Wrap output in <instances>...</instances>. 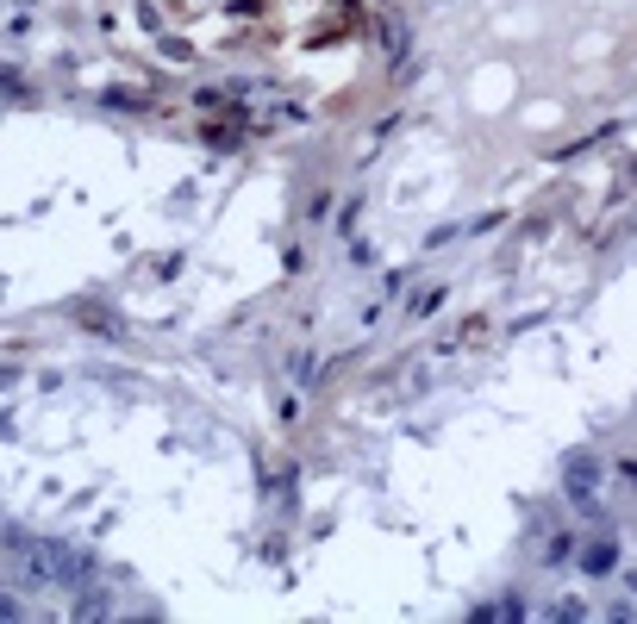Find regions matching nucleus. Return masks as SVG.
<instances>
[{"instance_id":"6","label":"nucleus","mask_w":637,"mask_h":624,"mask_svg":"<svg viewBox=\"0 0 637 624\" xmlns=\"http://www.w3.org/2000/svg\"><path fill=\"white\" fill-rule=\"evenodd\" d=\"M619 481H625V488H637V456H625V462H619Z\"/></svg>"},{"instance_id":"3","label":"nucleus","mask_w":637,"mask_h":624,"mask_svg":"<svg viewBox=\"0 0 637 624\" xmlns=\"http://www.w3.org/2000/svg\"><path fill=\"white\" fill-rule=\"evenodd\" d=\"M575 549H581V543H575V531H556V537L544 543V562H550V568H562V562H575Z\"/></svg>"},{"instance_id":"1","label":"nucleus","mask_w":637,"mask_h":624,"mask_svg":"<svg viewBox=\"0 0 637 624\" xmlns=\"http://www.w3.org/2000/svg\"><path fill=\"white\" fill-rule=\"evenodd\" d=\"M600 456L594 450H569L562 456V494L575 499V505H594V494H600Z\"/></svg>"},{"instance_id":"5","label":"nucleus","mask_w":637,"mask_h":624,"mask_svg":"<svg viewBox=\"0 0 637 624\" xmlns=\"http://www.w3.org/2000/svg\"><path fill=\"white\" fill-rule=\"evenodd\" d=\"M19 612H25V606H19L13 593H0V624H6V619H19Z\"/></svg>"},{"instance_id":"4","label":"nucleus","mask_w":637,"mask_h":624,"mask_svg":"<svg viewBox=\"0 0 637 624\" xmlns=\"http://www.w3.org/2000/svg\"><path fill=\"white\" fill-rule=\"evenodd\" d=\"M101 612H107L101 593H82V600H75V619H101Z\"/></svg>"},{"instance_id":"2","label":"nucleus","mask_w":637,"mask_h":624,"mask_svg":"<svg viewBox=\"0 0 637 624\" xmlns=\"http://www.w3.org/2000/svg\"><path fill=\"white\" fill-rule=\"evenodd\" d=\"M575 562H581V575H594V581L613 575V568H619V537H588V543L575 549Z\"/></svg>"}]
</instances>
